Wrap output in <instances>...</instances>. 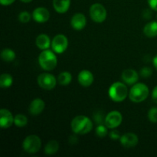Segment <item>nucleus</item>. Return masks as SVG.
<instances>
[{"label": "nucleus", "instance_id": "nucleus-1", "mask_svg": "<svg viewBox=\"0 0 157 157\" xmlns=\"http://www.w3.org/2000/svg\"><path fill=\"white\" fill-rule=\"evenodd\" d=\"M71 130L76 134H87L93 128L92 121L87 117L78 116L71 121Z\"/></svg>", "mask_w": 157, "mask_h": 157}, {"label": "nucleus", "instance_id": "nucleus-2", "mask_svg": "<svg viewBox=\"0 0 157 157\" xmlns=\"http://www.w3.org/2000/svg\"><path fill=\"white\" fill-rule=\"evenodd\" d=\"M38 62L42 69L45 71H52L56 67L58 61L53 52L50 50H43L38 57Z\"/></svg>", "mask_w": 157, "mask_h": 157}, {"label": "nucleus", "instance_id": "nucleus-3", "mask_svg": "<svg viewBox=\"0 0 157 157\" xmlns=\"http://www.w3.org/2000/svg\"><path fill=\"white\" fill-rule=\"evenodd\" d=\"M149 96V88L146 84L138 83L134 84L130 89L129 98L134 103H140L145 101Z\"/></svg>", "mask_w": 157, "mask_h": 157}, {"label": "nucleus", "instance_id": "nucleus-4", "mask_svg": "<svg viewBox=\"0 0 157 157\" xmlns=\"http://www.w3.org/2000/svg\"><path fill=\"white\" fill-rule=\"evenodd\" d=\"M109 96L115 102H121L128 95L127 87L122 82H115L109 88Z\"/></svg>", "mask_w": 157, "mask_h": 157}, {"label": "nucleus", "instance_id": "nucleus-5", "mask_svg": "<svg viewBox=\"0 0 157 157\" xmlns=\"http://www.w3.org/2000/svg\"><path fill=\"white\" fill-rule=\"evenodd\" d=\"M23 150L29 154H33L40 150L41 147V139L36 135H30L22 143Z\"/></svg>", "mask_w": 157, "mask_h": 157}, {"label": "nucleus", "instance_id": "nucleus-6", "mask_svg": "<svg viewBox=\"0 0 157 157\" xmlns=\"http://www.w3.org/2000/svg\"><path fill=\"white\" fill-rule=\"evenodd\" d=\"M90 16L95 22L102 23L107 18V10L103 5L94 3L90 8Z\"/></svg>", "mask_w": 157, "mask_h": 157}, {"label": "nucleus", "instance_id": "nucleus-7", "mask_svg": "<svg viewBox=\"0 0 157 157\" xmlns=\"http://www.w3.org/2000/svg\"><path fill=\"white\" fill-rule=\"evenodd\" d=\"M38 84L44 90H50L55 88L57 81L54 75L49 73H43L38 76Z\"/></svg>", "mask_w": 157, "mask_h": 157}, {"label": "nucleus", "instance_id": "nucleus-8", "mask_svg": "<svg viewBox=\"0 0 157 157\" xmlns=\"http://www.w3.org/2000/svg\"><path fill=\"white\" fill-rule=\"evenodd\" d=\"M52 49L58 54H61L66 51L68 47V40L64 35H57L52 41Z\"/></svg>", "mask_w": 157, "mask_h": 157}, {"label": "nucleus", "instance_id": "nucleus-9", "mask_svg": "<svg viewBox=\"0 0 157 157\" xmlns=\"http://www.w3.org/2000/svg\"><path fill=\"white\" fill-rule=\"evenodd\" d=\"M123 121L122 114L119 111H111L106 116L104 123L109 129H115L119 127Z\"/></svg>", "mask_w": 157, "mask_h": 157}, {"label": "nucleus", "instance_id": "nucleus-10", "mask_svg": "<svg viewBox=\"0 0 157 157\" xmlns=\"http://www.w3.org/2000/svg\"><path fill=\"white\" fill-rule=\"evenodd\" d=\"M120 141L123 147L126 148H132L137 145L139 139L135 133H127L121 136Z\"/></svg>", "mask_w": 157, "mask_h": 157}, {"label": "nucleus", "instance_id": "nucleus-11", "mask_svg": "<svg viewBox=\"0 0 157 157\" xmlns=\"http://www.w3.org/2000/svg\"><path fill=\"white\" fill-rule=\"evenodd\" d=\"M14 118L12 113L7 109L0 110V126L2 129L9 128L14 123Z\"/></svg>", "mask_w": 157, "mask_h": 157}, {"label": "nucleus", "instance_id": "nucleus-12", "mask_svg": "<svg viewBox=\"0 0 157 157\" xmlns=\"http://www.w3.org/2000/svg\"><path fill=\"white\" fill-rule=\"evenodd\" d=\"M32 17L38 23H44L50 18V12L46 8L38 7L33 11Z\"/></svg>", "mask_w": 157, "mask_h": 157}, {"label": "nucleus", "instance_id": "nucleus-13", "mask_svg": "<svg viewBox=\"0 0 157 157\" xmlns=\"http://www.w3.org/2000/svg\"><path fill=\"white\" fill-rule=\"evenodd\" d=\"M87 24V19L82 13H77L71 18V25L72 28L77 31H81L86 26Z\"/></svg>", "mask_w": 157, "mask_h": 157}, {"label": "nucleus", "instance_id": "nucleus-14", "mask_svg": "<svg viewBox=\"0 0 157 157\" xmlns=\"http://www.w3.org/2000/svg\"><path fill=\"white\" fill-rule=\"evenodd\" d=\"M122 79L124 81V83L127 84L128 85H133L136 84L139 80V75L137 72L133 69H126L123 71Z\"/></svg>", "mask_w": 157, "mask_h": 157}, {"label": "nucleus", "instance_id": "nucleus-15", "mask_svg": "<svg viewBox=\"0 0 157 157\" xmlns=\"http://www.w3.org/2000/svg\"><path fill=\"white\" fill-rule=\"evenodd\" d=\"M44 107H45V104H44V101L40 98H36L31 102L29 107V111L33 116H37L44 110Z\"/></svg>", "mask_w": 157, "mask_h": 157}, {"label": "nucleus", "instance_id": "nucleus-16", "mask_svg": "<svg viewBox=\"0 0 157 157\" xmlns=\"http://www.w3.org/2000/svg\"><path fill=\"white\" fill-rule=\"evenodd\" d=\"M78 82L84 87H89L94 82V75L90 71L83 70L78 76Z\"/></svg>", "mask_w": 157, "mask_h": 157}, {"label": "nucleus", "instance_id": "nucleus-17", "mask_svg": "<svg viewBox=\"0 0 157 157\" xmlns=\"http://www.w3.org/2000/svg\"><path fill=\"white\" fill-rule=\"evenodd\" d=\"M71 0H53V7L58 13H65L70 8Z\"/></svg>", "mask_w": 157, "mask_h": 157}, {"label": "nucleus", "instance_id": "nucleus-18", "mask_svg": "<svg viewBox=\"0 0 157 157\" xmlns=\"http://www.w3.org/2000/svg\"><path fill=\"white\" fill-rule=\"evenodd\" d=\"M35 44L41 50H46V49H48L50 47V38L46 34H41V35H39L36 38Z\"/></svg>", "mask_w": 157, "mask_h": 157}, {"label": "nucleus", "instance_id": "nucleus-19", "mask_svg": "<svg viewBox=\"0 0 157 157\" xmlns=\"http://www.w3.org/2000/svg\"><path fill=\"white\" fill-rule=\"evenodd\" d=\"M144 33L149 38L157 36V21H151L147 23L144 29Z\"/></svg>", "mask_w": 157, "mask_h": 157}, {"label": "nucleus", "instance_id": "nucleus-20", "mask_svg": "<svg viewBox=\"0 0 157 157\" xmlns=\"http://www.w3.org/2000/svg\"><path fill=\"white\" fill-rule=\"evenodd\" d=\"M59 150V144L56 140H51L44 147V153L46 155H54Z\"/></svg>", "mask_w": 157, "mask_h": 157}, {"label": "nucleus", "instance_id": "nucleus-21", "mask_svg": "<svg viewBox=\"0 0 157 157\" xmlns=\"http://www.w3.org/2000/svg\"><path fill=\"white\" fill-rule=\"evenodd\" d=\"M13 83V78L9 74H2L0 77V87L2 88H8Z\"/></svg>", "mask_w": 157, "mask_h": 157}, {"label": "nucleus", "instance_id": "nucleus-22", "mask_svg": "<svg viewBox=\"0 0 157 157\" xmlns=\"http://www.w3.org/2000/svg\"><path fill=\"white\" fill-rule=\"evenodd\" d=\"M72 76L71 73L67 71H64L60 74L58 77V81L61 85L67 86L71 82Z\"/></svg>", "mask_w": 157, "mask_h": 157}, {"label": "nucleus", "instance_id": "nucleus-23", "mask_svg": "<svg viewBox=\"0 0 157 157\" xmlns=\"http://www.w3.org/2000/svg\"><path fill=\"white\" fill-rule=\"evenodd\" d=\"M1 58L4 61L11 62L15 59V53L12 49L5 48L1 52Z\"/></svg>", "mask_w": 157, "mask_h": 157}, {"label": "nucleus", "instance_id": "nucleus-24", "mask_svg": "<svg viewBox=\"0 0 157 157\" xmlns=\"http://www.w3.org/2000/svg\"><path fill=\"white\" fill-rule=\"evenodd\" d=\"M14 124L18 127H24L28 124V118L23 114H17L14 118Z\"/></svg>", "mask_w": 157, "mask_h": 157}, {"label": "nucleus", "instance_id": "nucleus-25", "mask_svg": "<svg viewBox=\"0 0 157 157\" xmlns=\"http://www.w3.org/2000/svg\"><path fill=\"white\" fill-rule=\"evenodd\" d=\"M107 126L104 125H99L96 128V134L97 136L99 137L103 138L107 135Z\"/></svg>", "mask_w": 157, "mask_h": 157}, {"label": "nucleus", "instance_id": "nucleus-26", "mask_svg": "<svg viewBox=\"0 0 157 157\" xmlns=\"http://www.w3.org/2000/svg\"><path fill=\"white\" fill-rule=\"evenodd\" d=\"M148 118L150 122L157 123V107H152L149 110Z\"/></svg>", "mask_w": 157, "mask_h": 157}, {"label": "nucleus", "instance_id": "nucleus-27", "mask_svg": "<svg viewBox=\"0 0 157 157\" xmlns=\"http://www.w3.org/2000/svg\"><path fill=\"white\" fill-rule=\"evenodd\" d=\"M18 19L21 23H28L31 19V15L26 11L21 12L18 15Z\"/></svg>", "mask_w": 157, "mask_h": 157}, {"label": "nucleus", "instance_id": "nucleus-28", "mask_svg": "<svg viewBox=\"0 0 157 157\" xmlns=\"http://www.w3.org/2000/svg\"><path fill=\"white\" fill-rule=\"evenodd\" d=\"M152 74H153V71H152V69L149 67H143L140 70V75L144 78H150L152 75Z\"/></svg>", "mask_w": 157, "mask_h": 157}, {"label": "nucleus", "instance_id": "nucleus-29", "mask_svg": "<svg viewBox=\"0 0 157 157\" xmlns=\"http://www.w3.org/2000/svg\"><path fill=\"white\" fill-rule=\"evenodd\" d=\"M110 137L113 140H117L121 139V134H120L119 131H117V130H113L112 132H110Z\"/></svg>", "mask_w": 157, "mask_h": 157}, {"label": "nucleus", "instance_id": "nucleus-30", "mask_svg": "<svg viewBox=\"0 0 157 157\" xmlns=\"http://www.w3.org/2000/svg\"><path fill=\"white\" fill-rule=\"evenodd\" d=\"M147 2L151 9L157 11V0H147Z\"/></svg>", "mask_w": 157, "mask_h": 157}, {"label": "nucleus", "instance_id": "nucleus-31", "mask_svg": "<svg viewBox=\"0 0 157 157\" xmlns=\"http://www.w3.org/2000/svg\"><path fill=\"white\" fill-rule=\"evenodd\" d=\"M152 99L156 104H157V86L154 87L152 92Z\"/></svg>", "mask_w": 157, "mask_h": 157}, {"label": "nucleus", "instance_id": "nucleus-32", "mask_svg": "<svg viewBox=\"0 0 157 157\" xmlns=\"http://www.w3.org/2000/svg\"><path fill=\"white\" fill-rule=\"evenodd\" d=\"M15 2V0H0V3H1L2 6H10L11 4Z\"/></svg>", "mask_w": 157, "mask_h": 157}, {"label": "nucleus", "instance_id": "nucleus-33", "mask_svg": "<svg viewBox=\"0 0 157 157\" xmlns=\"http://www.w3.org/2000/svg\"><path fill=\"white\" fill-rule=\"evenodd\" d=\"M153 65H154L155 68H156L157 70V55L154 57V58H153Z\"/></svg>", "mask_w": 157, "mask_h": 157}, {"label": "nucleus", "instance_id": "nucleus-34", "mask_svg": "<svg viewBox=\"0 0 157 157\" xmlns=\"http://www.w3.org/2000/svg\"><path fill=\"white\" fill-rule=\"evenodd\" d=\"M21 2H25V3H29V2H32V0H21Z\"/></svg>", "mask_w": 157, "mask_h": 157}]
</instances>
